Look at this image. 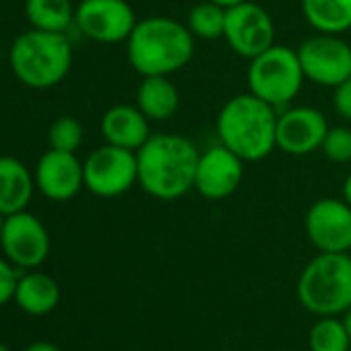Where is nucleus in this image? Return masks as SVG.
Segmentation results:
<instances>
[{
	"label": "nucleus",
	"mask_w": 351,
	"mask_h": 351,
	"mask_svg": "<svg viewBox=\"0 0 351 351\" xmlns=\"http://www.w3.org/2000/svg\"><path fill=\"white\" fill-rule=\"evenodd\" d=\"M180 106V93L165 75L143 77L136 89V108L151 120L163 122L169 120Z\"/></svg>",
	"instance_id": "nucleus-19"
},
{
	"label": "nucleus",
	"mask_w": 351,
	"mask_h": 351,
	"mask_svg": "<svg viewBox=\"0 0 351 351\" xmlns=\"http://www.w3.org/2000/svg\"><path fill=\"white\" fill-rule=\"evenodd\" d=\"M349 256H351V252H349Z\"/></svg>",
	"instance_id": "nucleus-34"
},
{
	"label": "nucleus",
	"mask_w": 351,
	"mask_h": 351,
	"mask_svg": "<svg viewBox=\"0 0 351 351\" xmlns=\"http://www.w3.org/2000/svg\"><path fill=\"white\" fill-rule=\"evenodd\" d=\"M246 79L250 93L271 104L273 108H281L293 101L306 81L298 50L277 44L250 60Z\"/></svg>",
	"instance_id": "nucleus-6"
},
{
	"label": "nucleus",
	"mask_w": 351,
	"mask_h": 351,
	"mask_svg": "<svg viewBox=\"0 0 351 351\" xmlns=\"http://www.w3.org/2000/svg\"><path fill=\"white\" fill-rule=\"evenodd\" d=\"M15 304L29 316H46L54 312L60 302V287L54 277L29 269L19 275L17 289H15Z\"/></svg>",
	"instance_id": "nucleus-18"
},
{
	"label": "nucleus",
	"mask_w": 351,
	"mask_h": 351,
	"mask_svg": "<svg viewBox=\"0 0 351 351\" xmlns=\"http://www.w3.org/2000/svg\"><path fill=\"white\" fill-rule=\"evenodd\" d=\"M351 337L337 316H318L308 332L310 351H349Z\"/></svg>",
	"instance_id": "nucleus-23"
},
{
	"label": "nucleus",
	"mask_w": 351,
	"mask_h": 351,
	"mask_svg": "<svg viewBox=\"0 0 351 351\" xmlns=\"http://www.w3.org/2000/svg\"><path fill=\"white\" fill-rule=\"evenodd\" d=\"M25 351H62V349L56 347L54 343H48V341H36V343H32Z\"/></svg>",
	"instance_id": "nucleus-28"
},
{
	"label": "nucleus",
	"mask_w": 351,
	"mask_h": 351,
	"mask_svg": "<svg viewBox=\"0 0 351 351\" xmlns=\"http://www.w3.org/2000/svg\"><path fill=\"white\" fill-rule=\"evenodd\" d=\"M320 151L326 159L335 163H349L351 161V128L347 126H330Z\"/></svg>",
	"instance_id": "nucleus-25"
},
{
	"label": "nucleus",
	"mask_w": 351,
	"mask_h": 351,
	"mask_svg": "<svg viewBox=\"0 0 351 351\" xmlns=\"http://www.w3.org/2000/svg\"><path fill=\"white\" fill-rule=\"evenodd\" d=\"M195 54V36L171 17H147L136 21L126 40V56L141 77L173 75Z\"/></svg>",
	"instance_id": "nucleus-2"
},
{
	"label": "nucleus",
	"mask_w": 351,
	"mask_h": 351,
	"mask_svg": "<svg viewBox=\"0 0 351 351\" xmlns=\"http://www.w3.org/2000/svg\"><path fill=\"white\" fill-rule=\"evenodd\" d=\"M48 143H50V149L77 153V149L83 145L81 122L73 116H62V118L54 120L48 130Z\"/></svg>",
	"instance_id": "nucleus-24"
},
{
	"label": "nucleus",
	"mask_w": 351,
	"mask_h": 351,
	"mask_svg": "<svg viewBox=\"0 0 351 351\" xmlns=\"http://www.w3.org/2000/svg\"><path fill=\"white\" fill-rule=\"evenodd\" d=\"M332 106L343 120L351 122V77L332 89Z\"/></svg>",
	"instance_id": "nucleus-27"
},
{
	"label": "nucleus",
	"mask_w": 351,
	"mask_h": 351,
	"mask_svg": "<svg viewBox=\"0 0 351 351\" xmlns=\"http://www.w3.org/2000/svg\"><path fill=\"white\" fill-rule=\"evenodd\" d=\"M5 219H7V215H5V213H0V234H3V228H5Z\"/></svg>",
	"instance_id": "nucleus-32"
},
{
	"label": "nucleus",
	"mask_w": 351,
	"mask_h": 351,
	"mask_svg": "<svg viewBox=\"0 0 351 351\" xmlns=\"http://www.w3.org/2000/svg\"><path fill=\"white\" fill-rule=\"evenodd\" d=\"M302 13L316 34L341 36L351 29V0H302Z\"/></svg>",
	"instance_id": "nucleus-20"
},
{
	"label": "nucleus",
	"mask_w": 351,
	"mask_h": 351,
	"mask_svg": "<svg viewBox=\"0 0 351 351\" xmlns=\"http://www.w3.org/2000/svg\"><path fill=\"white\" fill-rule=\"evenodd\" d=\"M244 159L230 151L226 145H213L201 153L195 191L207 201H223L232 197L244 178Z\"/></svg>",
	"instance_id": "nucleus-13"
},
{
	"label": "nucleus",
	"mask_w": 351,
	"mask_h": 351,
	"mask_svg": "<svg viewBox=\"0 0 351 351\" xmlns=\"http://www.w3.org/2000/svg\"><path fill=\"white\" fill-rule=\"evenodd\" d=\"M17 281H19V273L15 265L9 258L0 256V306H5L15 298Z\"/></svg>",
	"instance_id": "nucleus-26"
},
{
	"label": "nucleus",
	"mask_w": 351,
	"mask_h": 351,
	"mask_svg": "<svg viewBox=\"0 0 351 351\" xmlns=\"http://www.w3.org/2000/svg\"><path fill=\"white\" fill-rule=\"evenodd\" d=\"M328 128L324 114L316 108H289L277 118V147L293 157L310 155L322 147Z\"/></svg>",
	"instance_id": "nucleus-15"
},
{
	"label": "nucleus",
	"mask_w": 351,
	"mask_h": 351,
	"mask_svg": "<svg viewBox=\"0 0 351 351\" xmlns=\"http://www.w3.org/2000/svg\"><path fill=\"white\" fill-rule=\"evenodd\" d=\"M298 300L314 316H339L351 308L349 252H318L300 273Z\"/></svg>",
	"instance_id": "nucleus-5"
},
{
	"label": "nucleus",
	"mask_w": 351,
	"mask_h": 351,
	"mask_svg": "<svg viewBox=\"0 0 351 351\" xmlns=\"http://www.w3.org/2000/svg\"><path fill=\"white\" fill-rule=\"evenodd\" d=\"M0 351H11V349H9V347H7V345L3 343V341H0Z\"/></svg>",
	"instance_id": "nucleus-33"
},
{
	"label": "nucleus",
	"mask_w": 351,
	"mask_h": 351,
	"mask_svg": "<svg viewBox=\"0 0 351 351\" xmlns=\"http://www.w3.org/2000/svg\"><path fill=\"white\" fill-rule=\"evenodd\" d=\"M85 189L101 199H114L138 184L136 151L116 145H101L83 161Z\"/></svg>",
	"instance_id": "nucleus-7"
},
{
	"label": "nucleus",
	"mask_w": 351,
	"mask_h": 351,
	"mask_svg": "<svg viewBox=\"0 0 351 351\" xmlns=\"http://www.w3.org/2000/svg\"><path fill=\"white\" fill-rule=\"evenodd\" d=\"M343 324H345V328H347V332H349V337H351V308L349 310H345L343 312Z\"/></svg>",
	"instance_id": "nucleus-31"
},
{
	"label": "nucleus",
	"mask_w": 351,
	"mask_h": 351,
	"mask_svg": "<svg viewBox=\"0 0 351 351\" xmlns=\"http://www.w3.org/2000/svg\"><path fill=\"white\" fill-rule=\"evenodd\" d=\"M223 40L238 56L252 60L275 44L273 17L261 5L246 0L228 9Z\"/></svg>",
	"instance_id": "nucleus-11"
},
{
	"label": "nucleus",
	"mask_w": 351,
	"mask_h": 351,
	"mask_svg": "<svg viewBox=\"0 0 351 351\" xmlns=\"http://www.w3.org/2000/svg\"><path fill=\"white\" fill-rule=\"evenodd\" d=\"M73 0H25V19L34 29L66 34L75 25Z\"/></svg>",
	"instance_id": "nucleus-21"
},
{
	"label": "nucleus",
	"mask_w": 351,
	"mask_h": 351,
	"mask_svg": "<svg viewBox=\"0 0 351 351\" xmlns=\"http://www.w3.org/2000/svg\"><path fill=\"white\" fill-rule=\"evenodd\" d=\"M304 228L318 252H351V205L343 197L312 203Z\"/></svg>",
	"instance_id": "nucleus-12"
},
{
	"label": "nucleus",
	"mask_w": 351,
	"mask_h": 351,
	"mask_svg": "<svg viewBox=\"0 0 351 351\" xmlns=\"http://www.w3.org/2000/svg\"><path fill=\"white\" fill-rule=\"evenodd\" d=\"M213 3H217V5L223 7V9H232V7H236V5L246 3V0H213Z\"/></svg>",
	"instance_id": "nucleus-30"
},
{
	"label": "nucleus",
	"mask_w": 351,
	"mask_h": 351,
	"mask_svg": "<svg viewBox=\"0 0 351 351\" xmlns=\"http://www.w3.org/2000/svg\"><path fill=\"white\" fill-rule=\"evenodd\" d=\"M99 128L106 143L130 151H138L153 134L151 120L136 106H128V104H118L106 110Z\"/></svg>",
	"instance_id": "nucleus-16"
},
{
	"label": "nucleus",
	"mask_w": 351,
	"mask_h": 351,
	"mask_svg": "<svg viewBox=\"0 0 351 351\" xmlns=\"http://www.w3.org/2000/svg\"><path fill=\"white\" fill-rule=\"evenodd\" d=\"M201 151L176 132H157L136 151L138 186L157 201H176L195 191Z\"/></svg>",
	"instance_id": "nucleus-1"
},
{
	"label": "nucleus",
	"mask_w": 351,
	"mask_h": 351,
	"mask_svg": "<svg viewBox=\"0 0 351 351\" xmlns=\"http://www.w3.org/2000/svg\"><path fill=\"white\" fill-rule=\"evenodd\" d=\"M9 64L13 75L29 89H52L73 66V44L66 34L27 29L15 38Z\"/></svg>",
	"instance_id": "nucleus-4"
},
{
	"label": "nucleus",
	"mask_w": 351,
	"mask_h": 351,
	"mask_svg": "<svg viewBox=\"0 0 351 351\" xmlns=\"http://www.w3.org/2000/svg\"><path fill=\"white\" fill-rule=\"evenodd\" d=\"M277 108L254 93L230 97L217 114L219 143L244 161H261L277 147Z\"/></svg>",
	"instance_id": "nucleus-3"
},
{
	"label": "nucleus",
	"mask_w": 351,
	"mask_h": 351,
	"mask_svg": "<svg viewBox=\"0 0 351 351\" xmlns=\"http://www.w3.org/2000/svg\"><path fill=\"white\" fill-rule=\"evenodd\" d=\"M36 191L34 171L17 157L0 155V213L25 211Z\"/></svg>",
	"instance_id": "nucleus-17"
},
{
	"label": "nucleus",
	"mask_w": 351,
	"mask_h": 351,
	"mask_svg": "<svg viewBox=\"0 0 351 351\" xmlns=\"http://www.w3.org/2000/svg\"><path fill=\"white\" fill-rule=\"evenodd\" d=\"M343 199L351 205V173L345 178V182H343Z\"/></svg>",
	"instance_id": "nucleus-29"
},
{
	"label": "nucleus",
	"mask_w": 351,
	"mask_h": 351,
	"mask_svg": "<svg viewBox=\"0 0 351 351\" xmlns=\"http://www.w3.org/2000/svg\"><path fill=\"white\" fill-rule=\"evenodd\" d=\"M34 178L36 189L54 203H66L85 189L83 161L69 151H46L36 163Z\"/></svg>",
	"instance_id": "nucleus-14"
},
{
	"label": "nucleus",
	"mask_w": 351,
	"mask_h": 351,
	"mask_svg": "<svg viewBox=\"0 0 351 351\" xmlns=\"http://www.w3.org/2000/svg\"><path fill=\"white\" fill-rule=\"evenodd\" d=\"M136 21L134 9L126 0H81L75 9L77 29L97 44L126 42Z\"/></svg>",
	"instance_id": "nucleus-10"
},
{
	"label": "nucleus",
	"mask_w": 351,
	"mask_h": 351,
	"mask_svg": "<svg viewBox=\"0 0 351 351\" xmlns=\"http://www.w3.org/2000/svg\"><path fill=\"white\" fill-rule=\"evenodd\" d=\"M50 234L40 217L34 213L19 211L7 215L3 234H0V248L5 258H9L17 269H38L46 263L50 254Z\"/></svg>",
	"instance_id": "nucleus-9"
},
{
	"label": "nucleus",
	"mask_w": 351,
	"mask_h": 351,
	"mask_svg": "<svg viewBox=\"0 0 351 351\" xmlns=\"http://www.w3.org/2000/svg\"><path fill=\"white\" fill-rule=\"evenodd\" d=\"M298 58L304 77L320 87L335 89L351 77V46L339 36L318 34L308 38L300 44Z\"/></svg>",
	"instance_id": "nucleus-8"
},
{
	"label": "nucleus",
	"mask_w": 351,
	"mask_h": 351,
	"mask_svg": "<svg viewBox=\"0 0 351 351\" xmlns=\"http://www.w3.org/2000/svg\"><path fill=\"white\" fill-rule=\"evenodd\" d=\"M226 15L228 9L219 7L213 0H205V3H199L191 9L186 27L191 29L195 40L213 42L223 38L226 34Z\"/></svg>",
	"instance_id": "nucleus-22"
}]
</instances>
